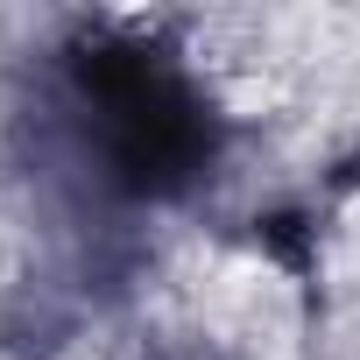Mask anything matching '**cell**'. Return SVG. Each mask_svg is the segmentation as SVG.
<instances>
[{
    "mask_svg": "<svg viewBox=\"0 0 360 360\" xmlns=\"http://www.w3.org/2000/svg\"><path fill=\"white\" fill-rule=\"evenodd\" d=\"M78 99L99 127L106 176L134 198H169L212 162V113L191 78L141 43H99L71 64Z\"/></svg>",
    "mask_w": 360,
    "mask_h": 360,
    "instance_id": "cell-1",
    "label": "cell"
}]
</instances>
